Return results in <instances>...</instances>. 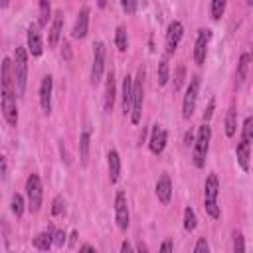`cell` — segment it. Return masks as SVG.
I'll return each instance as SVG.
<instances>
[{"label":"cell","mask_w":253,"mask_h":253,"mask_svg":"<svg viewBox=\"0 0 253 253\" xmlns=\"http://www.w3.org/2000/svg\"><path fill=\"white\" fill-rule=\"evenodd\" d=\"M0 99H2V115L10 126L18 125V105H16V87L12 77V59H2L0 69Z\"/></svg>","instance_id":"1"},{"label":"cell","mask_w":253,"mask_h":253,"mask_svg":"<svg viewBox=\"0 0 253 253\" xmlns=\"http://www.w3.org/2000/svg\"><path fill=\"white\" fill-rule=\"evenodd\" d=\"M12 77H14L16 97H22L26 93V85H28V51L24 47H16V51H14Z\"/></svg>","instance_id":"2"},{"label":"cell","mask_w":253,"mask_h":253,"mask_svg":"<svg viewBox=\"0 0 253 253\" xmlns=\"http://www.w3.org/2000/svg\"><path fill=\"white\" fill-rule=\"evenodd\" d=\"M217 196H219V182H217V176L211 172V174H208L206 184H204V208L211 219H219V215H221Z\"/></svg>","instance_id":"3"},{"label":"cell","mask_w":253,"mask_h":253,"mask_svg":"<svg viewBox=\"0 0 253 253\" xmlns=\"http://www.w3.org/2000/svg\"><path fill=\"white\" fill-rule=\"evenodd\" d=\"M142 103H144V67L138 69L132 79V97H130V123L138 125L142 119Z\"/></svg>","instance_id":"4"},{"label":"cell","mask_w":253,"mask_h":253,"mask_svg":"<svg viewBox=\"0 0 253 253\" xmlns=\"http://www.w3.org/2000/svg\"><path fill=\"white\" fill-rule=\"evenodd\" d=\"M210 140H211V128L208 123H204L198 128L196 134V142H194V152H192V160L196 168H204L206 166V158L210 152Z\"/></svg>","instance_id":"5"},{"label":"cell","mask_w":253,"mask_h":253,"mask_svg":"<svg viewBox=\"0 0 253 253\" xmlns=\"http://www.w3.org/2000/svg\"><path fill=\"white\" fill-rule=\"evenodd\" d=\"M26 198H28V208L32 213H38L42 208V200H43V188H42V180L38 174H30L26 180Z\"/></svg>","instance_id":"6"},{"label":"cell","mask_w":253,"mask_h":253,"mask_svg":"<svg viewBox=\"0 0 253 253\" xmlns=\"http://www.w3.org/2000/svg\"><path fill=\"white\" fill-rule=\"evenodd\" d=\"M198 93H200V75H194L186 87V95L182 101V117L190 119L196 111V101H198Z\"/></svg>","instance_id":"7"},{"label":"cell","mask_w":253,"mask_h":253,"mask_svg":"<svg viewBox=\"0 0 253 253\" xmlns=\"http://www.w3.org/2000/svg\"><path fill=\"white\" fill-rule=\"evenodd\" d=\"M105 71V43H93V65H91V85H99Z\"/></svg>","instance_id":"8"},{"label":"cell","mask_w":253,"mask_h":253,"mask_svg":"<svg viewBox=\"0 0 253 253\" xmlns=\"http://www.w3.org/2000/svg\"><path fill=\"white\" fill-rule=\"evenodd\" d=\"M182 36H184V26H182V22H178V20H172V22L168 24V30H166V38H164L166 55H172V53L178 49Z\"/></svg>","instance_id":"9"},{"label":"cell","mask_w":253,"mask_h":253,"mask_svg":"<svg viewBox=\"0 0 253 253\" xmlns=\"http://www.w3.org/2000/svg\"><path fill=\"white\" fill-rule=\"evenodd\" d=\"M115 221H117L121 231H126V227H128V204H126V194L123 190H119L115 196Z\"/></svg>","instance_id":"10"},{"label":"cell","mask_w":253,"mask_h":253,"mask_svg":"<svg viewBox=\"0 0 253 253\" xmlns=\"http://www.w3.org/2000/svg\"><path fill=\"white\" fill-rule=\"evenodd\" d=\"M211 40V32L210 30H200L196 36V43H194V61L198 65H204L206 55H208V43Z\"/></svg>","instance_id":"11"},{"label":"cell","mask_w":253,"mask_h":253,"mask_svg":"<svg viewBox=\"0 0 253 253\" xmlns=\"http://www.w3.org/2000/svg\"><path fill=\"white\" fill-rule=\"evenodd\" d=\"M28 51L32 53V57H40L43 51V40H42V32L38 28V24H30L28 26Z\"/></svg>","instance_id":"12"},{"label":"cell","mask_w":253,"mask_h":253,"mask_svg":"<svg viewBox=\"0 0 253 253\" xmlns=\"http://www.w3.org/2000/svg\"><path fill=\"white\" fill-rule=\"evenodd\" d=\"M166 142H168V132L166 128H162L160 125H154L152 126V132H150V140H148V148L152 154H162V150L166 148Z\"/></svg>","instance_id":"13"},{"label":"cell","mask_w":253,"mask_h":253,"mask_svg":"<svg viewBox=\"0 0 253 253\" xmlns=\"http://www.w3.org/2000/svg\"><path fill=\"white\" fill-rule=\"evenodd\" d=\"M89 14H91L89 6H83L79 10V14L75 18V24H73V30H71V36L75 40H83L87 36V32H89Z\"/></svg>","instance_id":"14"},{"label":"cell","mask_w":253,"mask_h":253,"mask_svg":"<svg viewBox=\"0 0 253 253\" xmlns=\"http://www.w3.org/2000/svg\"><path fill=\"white\" fill-rule=\"evenodd\" d=\"M51 91H53V79L51 75H43L42 85H40V105L45 115L51 113Z\"/></svg>","instance_id":"15"},{"label":"cell","mask_w":253,"mask_h":253,"mask_svg":"<svg viewBox=\"0 0 253 253\" xmlns=\"http://www.w3.org/2000/svg\"><path fill=\"white\" fill-rule=\"evenodd\" d=\"M156 198L160 204H170V198H172V182H170V176L168 174H162L156 182Z\"/></svg>","instance_id":"16"},{"label":"cell","mask_w":253,"mask_h":253,"mask_svg":"<svg viewBox=\"0 0 253 253\" xmlns=\"http://www.w3.org/2000/svg\"><path fill=\"white\" fill-rule=\"evenodd\" d=\"M115 97H117V87H115V73L113 69L107 73V83H105V111L111 113L115 107Z\"/></svg>","instance_id":"17"},{"label":"cell","mask_w":253,"mask_h":253,"mask_svg":"<svg viewBox=\"0 0 253 253\" xmlns=\"http://www.w3.org/2000/svg\"><path fill=\"white\" fill-rule=\"evenodd\" d=\"M107 164H109V180L111 184H115L121 176V156L115 148L109 150V156H107Z\"/></svg>","instance_id":"18"},{"label":"cell","mask_w":253,"mask_h":253,"mask_svg":"<svg viewBox=\"0 0 253 253\" xmlns=\"http://www.w3.org/2000/svg\"><path fill=\"white\" fill-rule=\"evenodd\" d=\"M235 154H237V162L241 166L243 172H249V158H251V144L239 140L235 146Z\"/></svg>","instance_id":"19"},{"label":"cell","mask_w":253,"mask_h":253,"mask_svg":"<svg viewBox=\"0 0 253 253\" xmlns=\"http://www.w3.org/2000/svg\"><path fill=\"white\" fill-rule=\"evenodd\" d=\"M89 148H91V130L85 126L79 136V158H81L83 166H87V162H89Z\"/></svg>","instance_id":"20"},{"label":"cell","mask_w":253,"mask_h":253,"mask_svg":"<svg viewBox=\"0 0 253 253\" xmlns=\"http://www.w3.org/2000/svg\"><path fill=\"white\" fill-rule=\"evenodd\" d=\"M61 30H63V12H55V18H53L51 28H49V45L51 47L59 43Z\"/></svg>","instance_id":"21"},{"label":"cell","mask_w":253,"mask_h":253,"mask_svg":"<svg viewBox=\"0 0 253 253\" xmlns=\"http://www.w3.org/2000/svg\"><path fill=\"white\" fill-rule=\"evenodd\" d=\"M130 97H132V77H130V75H125V77H123V95H121L123 113H125V115L130 113Z\"/></svg>","instance_id":"22"},{"label":"cell","mask_w":253,"mask_h":253,"mask_svg":"<svg viewBox=\"0 0 253 253\" xmlns=\"http://www.w3.org/2000/svg\"><path fill=\"white\" fill-rule=\"evenodd\" d=\"M34 247L38 251H49L53 247V231H42L34 237Z\"/></svg>","instance_id":"23"},{"label":"cell","mask_w":253,"mask_h":253,"mask_svg":"<svg viewBox=\"0 0 253 253\" xmlns=\"http://www.w3.org/2000/svg\"><path fill=\"white\" fill-rule=\"evenodd\" d=\"M249 73V53H241L237 63V85H243Z\"/></svg>","instance_id":"24"},{"label":"cell","mask_w":253,"mask_h":253,"mask_svg":"<svg viewBox=\"0 0 253 253\" xmlns=\"http://www.w3.org/2000/svg\"><path fill=\"white\" fill-rule=\"evenodd\" d=\"M115 45H117L119 51H126L128 49V38H126V30L123 26H119L117 32H115Z\"/></svg>","instance_id":"25"},{"label":"cell","mask_w":253,"mask_h":253,"mask_svg":"<svg viewBox=\"0 0 253 253\" xmlns=\"http://www.w3.org/2000/svg\"><path fill=\"white\" fill-rule=\"evenodd\" d=\"M235 130H237V121H235V109L229 107L227 115H225V134L231 138L235 136Z\"/></svg>","instance_id":"26"},{"label":"cell","mask_w":253,"mask_h":253,"mask_svg":"<svg viewBox=\"0 0 253 253\" xmlns=\"http://www.w3.org/2000/svg\"><path fill=\"white\" fill-rule=\"evenodd\" d=\"M38 8H40V18H38V28H43V26H47V22H49V12H51V6H49V2H45V0H42V2L38 4Z\"/></svg>","instance_id":"27"},{"label":"cell","mask_w":253,"mask_h":253,"mask_svg":"<svg viewBox=\"0 0 253 253\" xmlns=\"http://www.w3.org/2000/svg\"><path fill=\"white\" fill-rule=\"evenodd\" d=\"M196 225H198L196 211L188 206V208L184 210V229H186V231H194V229H196Z\"/></svg>","instance_id":"28"},{"label":"cell","mask_w":253,"mask_h":253,"mask_svg":"<svg viewBox=\"0 0 253 253\" xmlns=\"http://www.w3.org/2000/svg\"><path fill=\"white\" fill-rule=\"evenodd\" d=\"M170 79V69H168V59L162 57L158 63V85H166Z\"/></svg>","instance_id":"29"},{"label":"cell","mask_w":253,"mask_h":253,"mask_svg":"<svg viewBox=\"0 0 253 253\" xmlns=\"http://www.w3.org/2000/svg\"><path fill=\"white\" fill-rule=\"evenodd\" d=\"M223 12H225V0H213L210 4V16H211V20H219L223 16Z\"/></svg>","instance_id":"30"},{"label":"cell","mask_w":253,"mask_h":253,"mask_svg":"<svg viewBox=\"0 0 253 253\" xmlns=\"http://www.w3.org/2000/svg\"><path fill=\"white\" fill-rule=\"evenodd\" d=\"M241 140H243V142H247V144H251V142H253V119H251V117H247V119L243 121Z\"/></svg>","instance_id":"31"},{"label":"cell","mask_w":253,"mask_h":253,"mask_svg":"<svg viewBox=\"0 0 253 253\" xmlns=\"http://www.w3.org/2000/svg\"><path fill=\"white\" fill-rule=\"evenodd\" d=\"M10 206H12V213H14L16 217H22V213H24V198H22L18 192H16V194H12Z\"/></svg>","instance_id":"32"},{"label":"cell","mask_w":253,"mask_h":253,"mask_svg":"<svg viewBox=\"0 0 253 253\" xmlns=\"http://www.w3.org/2000/svg\"><path fill=\"white\" fill-rule=\"evenodd\" d=\"M184 79H186V67L180 63V65L176 67V73H174V91H180V89H182Z\"/></svg>","instance_id":"33"},{"label":"cell","mask_w":253,"mask_h":253,"mask_svg":"<svg viewBox=\"0 0 253 253\" xmlns=\"http://www.w3.org/2000/svg\"><path fill=\"white\" fill-rule=\"evenodd\" d=\"M233 253H245V239L241 231H233Z\"/></svg>","instance_id":"34"},{"label":"cell","mask_w":253,"mask_h":253,"mask_svg":"<svg viewBox=\"0 0 253 253\" xmlns=\"http://www.w3.org/2000/svg\"><path fill=\"white\" fill-rule=\"evenodd\" d=\"M65 211V200L61 196H55L53 202H51V213L53 215H63Z\"/></svg>","instance_id":"35"},{"label":"cell","mask_w":253,"mask_h":253,"mask_svg":"<svg viewBox=\"0 0 253 253\" xmlns=\"http://www.w3.org/2000/svg\"><path fill=\"white\" fill-rule=\"evenodd\" d=\"M194 253H210V243L206 237H200L194 245Z\"/></svg>","instance_id":"36"},{"label":"cell","mask_w":253,"mask_h":253,"mask_svg":"<svg viewBox=\"0 0 253 253\" xmlns=\"http://www.w3.org/2000/svg\"><path fill=\"white\" fill-rule=\"evenodd\" d=\"M121 8H123L126 14H132V12H136L138 4H136V2H132V0H123V2H121Z\"/></svg>","instance_id":"37"},{"label":"cell","mask_w":253,"mask_h":253,"mask_svg":"<svg viewBox=\"0 0 253 253\" xmlns=\"http://www.w3.org/2000/svg\"><path fill=\"white\" fill-rule=\"evenodd\" d=\"M63 243H65V231H53V245L55 247H63Z\"/></svg>","instance_id":"38"},{"label":"cell","mask_w":253,"mask_h":253,"mask_svg":"<svg viewBox=\"0 0 253 253\" xmlns=\"http://www.w3.org/2000/svg\"><path fill=\"white\" fill-rule=\"evenodd\" d=\"M158 253H174V245H172V239H164L162 245H160V251Z\"/></svg>","instance_id":"39"},{"label":"cell","mask_w":253,"mask_h":253,"mask_svg":"<svg viewBox=\"0 0 253 253\" xmlns=\"http://www.w3.org/2000/svg\"><path fill=\"white\" fill-rule=\"evenodd\" d=\"M213 105H215V101L210 99V105H208V109L204 111V121H210V119H211V115H213Z\"/></svg>","instance_id":"40"},{"label":"cell","mask_w":253,"mask_h":253,"mask_svg":"<svg viewBox=\"0 0 253 253\" xmlns=\"http://www.w3.org/2000/svg\"><path fill=\"white\" fill-rule=\"evenodd\" d=\"M121 253H134V251H132V245H130L126 239L121 243Z\"/></svg>","instance_id":"41"},{"label":"cell","mask_w":253,"mask_h":253,"mask_svg":"<svg viewBox=\"0 0 253 253\" xmlns=\"http://www.w3.org/2000/svg\"><path fill=\"white\" fill-rule=\"evenodd\" d=\"M79 253H97V251H95V247H93V245H89V243H83V245L79 247Z\"/></svg>","instance_id":"42"},{"label":"cell","mask_w":253,"mask_h":253,"mask_svg":"<svg viewBox=\"0 0 253 253\" xmlns=\"http://www.w3.org/2000/svg\"><path fill=\"white\" fill-rule=\"evenodd\" d=\"M136 253H148L146 245H144V243H138V247H136Z\"/></svg>","instance_id":"43"},{"label":"cell","mask_w":253,"mask_h":253,"mask_svg":"<svg viewBox=\"0 0 253 253\" xmlns=\"http://www.w3.org/2000/svg\"><path fill=\"white\" fill-rule=\"evenodd\" d=\"M63 49H65V59H69V43L63 42Z\"/></svg>","instance_id":"44"},{"label":"cell","mask_w":253,"mask_h":253,"mask_svg":"<svg viewBox=\"0 0 253 253\" xmlns=\"http://www.w3.org/2000/svg\"><path fill=\"white\" fill-rule=\"evenodd\" d=\"M0 168H2V174L6 172V164H4V156H0ZM6 176V174H4Z\"/></svg>","instance_id":"45"}]
</instances>
